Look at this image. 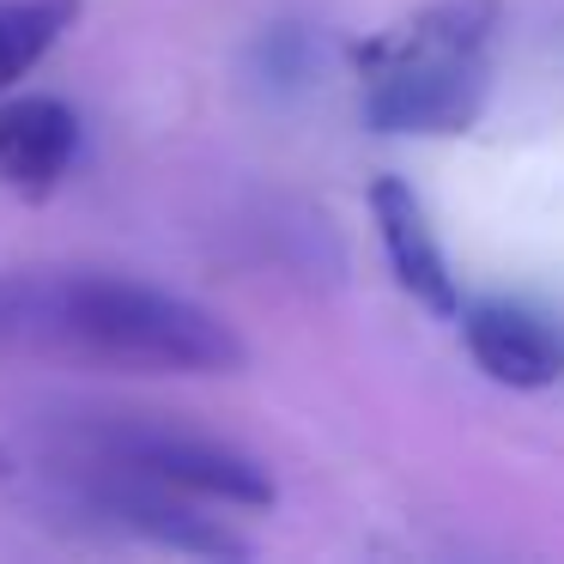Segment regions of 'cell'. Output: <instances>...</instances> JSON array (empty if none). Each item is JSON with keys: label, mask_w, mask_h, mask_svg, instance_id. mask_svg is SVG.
Listing matches in <instances>:
<instances>
[{"label": "cell", "mask_w": 564, "mask_h": 564, "mask_svg": "<svg viewBox=\"0 0 564 564\" xmlns=\"http://www.w3.org/2000/svg\"><path fill=\"white\" fill-rule=\"evenodd\" d=\"M0 358L110 377H237L249 346L225 316L164 285L98 268L0 273Z\"/></svg>", "instance_id": "6da1fadb"}, {"label": "cell", "mask_w": 564, "mask_h": 564, "mask_svg": "<svg viewBox=\"0 0 564 564\" xmlns=\"http://www.w3.org/2000/svg\"><path fill=\"white\" fill-rule=\"evenodd\" d=\"M503 37V0H425L352 50L377 134L449 140L479 122Z\"/></svg>", "instance_id": "7a4b0ae2"}, {"label": "cell", "mask_w": 564, "mask_h": 564, "mask_svg": "<svg viewBox=\"0 0 564 564\" xmlns=\"http://www.w3.org/2000/svg\"><path fill=\"white\" fill-rule=\"evenodd\" d=\"M55 443L91 462H110L122 474L159 479V486L183 491L195 503H231V510H268L280 491L273 474L256 462L249 449L225 437H207L195 425L176 419H152V413H79L55 431Z\"/></svg>", "instance_id": "3957f363"}, {"label": "cell", "mask_w": 564, "mask_h": 564, "mask_svg": "<svg viewBox=\"0 0 564 564\" xmlns=\"http://www.w3.org/2000/svg\"><path fill=\"white\" fill-rule=\"evenodd\" d=\"M462 346L479 377L498 389H552L564 377V322L516 297H474L462 304Z\"/></svg>", "instance_id": "277c9868"}, {"label": "cell", "mask_w": 564, "mask_h": 564, "mask_svg": "<svg viewBox=\"0 0 564 564\" xmlns=\"http://www.w3.org/2000/svg\"><path fill=\"white\" fill-rule=\"evenodd\" d=\"M370 219H377V237H382V261H389L394 285L413 297L419 310L455 322L462 316V280H455L449 256H443L437 231H431V213L425 200L413 195L406 176H377L370 183Z\"/></svg>", "instance_id": "5b68a950"}, {"label": "cell", "mask_w": 564, "mask_h": 564, "mask_svg": "<svg viewBox=\"0 0 564 564\" xmlns=\"http://www.w3.org/2000/svg\"><path fill=\"white\" fill-rule=\"evenodd\" d=\"M79 159V110L43 91H0V183L25 200H50Z\"/></svg>", "instance_id": "8992f818"}, {"label": "cell", "mask_w": 564, "mask_h": 564, "mask_svg": "<svg viewBox=\"0 0 564 564\" xmlns=\"http://www.w3.org/2000/svg\"><path fill=\"white\" fill-rule=\"evenodd\" d=\"M79 0H0V91H13L74 31Z\"/></svg>", "instance_id": "52a82bcc"}]
</instances>
